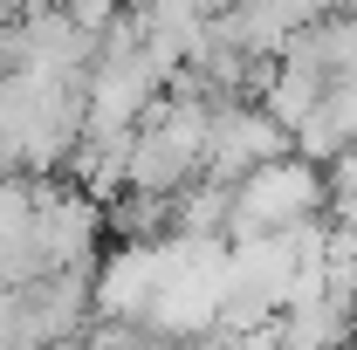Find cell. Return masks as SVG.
Wrapping results in <instances>:
<instances>
[{
	"instance_id": "cell-2",
	"label": "cell",
	"mask_w": 357,
	"mask_h": 350,
	"mask_svg": "<svg viewBox=\"0 0 357 350\" xmlns=\"http://www.w3.org/2000/svg\"><path fill=\"white\" fill-rule=\"evenodd\" d=\"M289 124H275L261 103H213V137H206V172L213 185H241L275 158H289Z\"/></svg>"
},
{
	"instance_id": "cell-3",
	"label": "cell",
	"mask_w": 357,
	"mask_h": 350,
	"mask_svg": "<svg viewBox=\"0 0 357 350\" xmlns=\"http://www.w3.org/2000/svg\"><path fill=\"white\" fill-rule=\"evenodd\" d=\"M62 14H69L83 35H96V42H103V35L124 21V0H62Z\"/></svg>"
},
{
	"instance_id": "cell-1",
	"label": "cell",
	"mask_w": 357,
	"mask_h": 350,
	"mask_svg": "<svg viewBox=\"0 0 357 350\" xmlns=\"http://www.w3.org/2000/svg\"><path fill=\"white\" fill-rule=\"evenodd\" d=\"M323 206V178L310 158H275L261 172H248L234 185V227L227 241H255V234H289L310 227V213Z\"/></svg>"
}]
</instances>
